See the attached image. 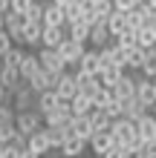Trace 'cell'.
Instances as JSON below:
<instances>
[{
    "label": "cell",
    "instance_id": "cell-1",
    "mask_svg": "<svg viewBox=\"0 0 156 158\" xmlns=\"http://www.w3.org/2000/svg\"><path fill=\"white\" fill-rule=\"evenodd\" d=\"M110 132H113V144H130L136 135H139V127H136V121H130V118H116L113 124H110Z\"/></svg>",
    "mask_w": 156,
    "mask_h": 158
},
{
    "label": "cell",
    "instance_id": "cell-2",
    "mask_svg": "<svg viewBox=\"0 0 156 158\" xmlns=\"http://www.w3.org/2000/svg\"><path fill=\"white\" fill-rule=\"evenodd\" d=\"M15 127H17V132H20V135H26V138H29L32 132L43 129V115L38 112V109H26V112H17Z\"/></svg>",
    "mask_w": 156,
    "mask_h": 158
},
{
    "label": "cell",
    "instance_id": "cell-3",
    "mask_svg": "<svg viewBox=\"0 0 156 158\" xmlns=\"http://www.w3.org/2000/svg\"><path fill=\"white\" fill-rule=\"evenodd\" d=\"M58 52H61V58L67 60V69H72V72H75V69H78L81 55L87 52V46H84V43H78V40H72V38H67V40L58 46Z\"/></svg>",
    "mask_w": 156,
    "mask_h": 158
},
{
    "label": "cell",
    "instance_id": "cell-4",
    "mask_svg": "<svg viewBox=\"0 0 156 158\" xmlns=\"http://www.w3.org/2000/svg\"><path fill=\"white\" fill-rule=\"evenodd\" d=\"M55 92H58V98L61 101H72L78 95V81H75V72H61L58 81H55Z\"/></svg>",
    "mask_w": 156,
    "mask_h": 158
},
{
    "label": "cell",
    "instance_id": "cell-5",
    "mask_svg": "<svg viewBox=\"0 0 156 158\" xmlns=\"http://www.w3.org/2000/svg\"><path fill=\"white\" fill-rule=\"evenodd\" d=\"M38 58H41V66L47 69V72H55V75L67 72V60L61 58V52H58V49H47V46H41Z\"/></svg>",
    "mask_w": 156,
    "mask_h": 158
},
{
    "label": "cell",
    "instance_id": "cell-6",
    "mask_svg": "<svg viewBox=\"0 0 156 158\" xmlns=\"http://www.w3.org/2000/svg\"><path fill=\"white\" fill-rule=\"evenodd\" d=\"M69 121H72V106L69 101H61L49 115H43V127H69Z\"/></svg>",
    "mask_w": 156,
    "mask_h": 158
},
{
    "label": "cell",
    "instance_id": "cell-7",
    "mask_svg": "<svg viewBox=\"0 0 156 158\" xmlns=\"http://www.w3.org/2000/svg\"><path fill=\"white\" fill-rule=\"evenodd\" d=\"M35 101H38V95L32 92L29 83H23L20 89H15V92H12V106H15V112H26V109H35Z\"/></svg>",
    "mask_w": 156,
    "mask_h": 158
},
{
    "label": "cell",
    "instance_id": "cell-8",
    "mask_svg": "<svg viewBox=\"0 0 156 158\" xmlns=\"http://www.w3.org/2000/svg\"><path fill=\"white\" fill-rule=\"evenodd\" d=\"M0 83L9 89V92H15V89H20L23 86V75H20V69L17 66H9V63H0Z\"/></svg>",
    "mask_w": 156,
    "mask_h": 158
},
{
    "label": "cell",
    "instance_id": "cell-9",
    "mask_svg": "<svg viewBox=\"0 0 156 158\" xmlns=\"http://www.w3.org/2000/svg\"><path fill=\"white\" fill-rule=\"evenodd\" d=\"M75 72H87V75H98L101 72V52L98 49H87L78 60V69Z\"/></svg>",
    "mask_w": 156,
    "mask_h": 158
},
{
    "label": "cell",
    "instance_id": "cell-10",
    "mask_svg": "<svg viewBox=\"0 0 156 158\" xmlns=\"http://www.w3.org/2000/svg\"><path fill=\"white\" fill-rule=\"evenodd\" d=\"M110 43H113V35L107 29V20H98L93 29H90V46H93V49H104Z\"/></svg>",
    "mask_w": 156,
    "mask_h": 158
},
{
    "label": "cell",
    "instance_id": "cell-11",
    "mask_svg": "<svg viewBox=\"0 0 156 158\" xmlns=\"http://www.w3.org/2000/svg\"><path fill=\"white\" fill-rule=\"evenodd\" d=\"M26 150H32V152H38L41 158L52 152V144H49V138H47V127L38 129V132H32L29 138H26Z\"/></svg>",
    "mask_w": 156,
    "mask_h": 158
},
{
    "label": "cell",
    "instance_id": "cell-12",
    "mask_svg": "<svg viewBox=\"0 0 156 158\" xmlns=\"http://www.w3.org/2000/svg\"><path fill=\"white\" fill-rule=\"evenodd\" d=\"M43 26H67V12H64V6L49 0V3L43 6Z\"/></svg>",
    "mask_w": 156,
    "mask_h": 158
},
{
    "label": "cell",
    "instance_id": "cell-13",
    "mask_svg": "<svg viewBox=\"0 0 156 158\" xmlns=\"http://www.w3.org/2000/svg\"><path fill=\"white\" fill-rule=\"evenodd\" d=\"M64 40H67V26H43L41 46H47V49H58Z\"/></svg>",
    "mask_w": 156,
    "mask_h": 158
},
{
    "label": "cell",
    "instance_id": "cell-14",
    "mask_svg": "<svg viewBox=\"0 0 156 158\" xmlns=\"http://www.w3.org/2000/svg\"><path fill=\"white\" fill-rule=\"evenodd\" d=\"M110 147H113V132H110V129H96L93 138H90V150L101 158V155L110 150Z\"/></svg>",
    "mask_w": 156,
    "mask_h": 158
},
{
    "label": "cell",
    "instance_id": "cell-15",
    "mask_svg": "<svg viewBox=\"0 0 156 158\" xmlns=\"http://www.w3.org/2000/svg\"><path fill=\"white\" fill-rule=\"evenodd\" d=\"M148 112H150V106L145 104V101H139V98H127V101H122V115L130 118V121H139L142 115H148Z\"/></svg>",
    "mask_w": 156,
    "mask_h": 158
},
{
    "label": "cell",
    "instance_id": "cell-16",
    "mask_svg": "<svg viewBox=\"0 0 156 158\" xmlns=\"http://www.w3.org/2000/svg\"><path fill=\"white\" fill-rule=\"evenodd\" d=\"M69 132L72 135H78V138H84V141L90 144V138H93V124H90V118L87 115H72V121H69Z\"/></svg>",
    "mask_w": 156,
    "mask_h": 158
},
{
    "label": "cell",
    "instance_id": "cell-17",
    "mask_svg": "<svg viewBox=\"0 0 156 158\" xmlns=\"http://www.w3.org/2000/svg\"><path fill=\"white\" fill-rule=\"evenodd\" d=\"M61 104V98H58V92L55 89H47V92H38V101H35V109H38L41 115H49L55 106Z\"/></svg>",
    "mask_w": 156,
    "mask_h": 158
},
{
    "label": "cell",
    "instance_id": "cell-18",
    "mask_svg": "<svg viewBox=\"0 0 156 158\" xmlns=\"http://www.w3.org/2000/svg\"><path fill=\"white\" fill-rule=\"evenodd\" d=\"M87 147H90V144L84 141V138H78V135H69L67 141L61 144V155H67V158H81Z\"/></svg>",
    "mask_w": 156,
    "mask_h": 158
},
{
    "label": "cell",
    "instance_id": "cell-19",
    "mask_svg": "<svg viewBox=\"0 0 156 158\" xmlns=\"http://www.w3.org/2000/svg\"><path fill=\"white\" fill-rule=\"evenodd\" d=\"M55 81H58V75H55V72H47V69H41L38 75H35V78L29 81V86H32V92H35V95H38V92L55 89Z\"/></svg>",
    "mask_w": 156,
    "mask_h": 158
},
{
    "label": "cell",
    "instance_id": "cell-20",
    "mask_svg": "<svg viewBox=\"0 0 156 158\" xmlns=\"http://www.w3.org/2000/svg\"><path fill=\"white\" fill-rule=\"evenodd\" d=\"M41 40H43V23H29L26 20V26H23V46L35 49V46H41Z\"/></svg>",
    "mask_w": 156,
    "mask_h": 158
},
{
    "label": "cell",
    "instance_id": "cell-21",
    "mask_svg": "<svg viewBox=\"0 0 156 158\" xmlns=\"http://www.w3.org/2000/svg\"><path fill=\"white\" fill-rule=\"evenodd\" d=\"M41 69H43V66H41V58H38L35 52H26V58H23V63H20V75H23V81L29 83Z\"/></svg>",
    "mask_w": 156,
    "mask_h": 158
},
{
    "label": "cell",
    "instance_id": "cell-22",
    "mask_svg": "<svg viewBox=\"0 0 156 158\" xmlns=\"http://www.w3.org/2000/svg\"><path fill=\"white\" fill-rule=\"evenodd\" d=\"M113 92H116V98L118 101H127V98H136V78L133 75H127L124 72V78L113 86Z\"/></svg>",
    "mask_w": 156,
    "mask_h": 158
},
{
    "label": "cell",
    "instance_id": "cell-23",
    "mask_svg": "<svg viewBox=\"0 0 156 158\" xmlns=\"http://www.w3.org/2000/svg\"><path fill=\"white\" fill-rule=\"evenodd\" d=\"M136 98L139 101H145L148 106H153V101H156V92H153V83H150V78H136Z\"/></svg>",
    "mask_w": 156,
    "mask_h": 158
},
{
    "label": "cell",
    "instance_id": "cell-24",
    "mask_svg": "<svg viewBox=\"0 0 156 158\" xmlns=\"http://www.w3.org/2000/svg\"><path fill=\"white\" fill-rule=\"evenodd\" d=\"M124 72H127V69H122V66H107V69L98 72L96 78H98V83H101V86H110V89H113L116 83L124 78Z\"/></svg>",
    "mask_w": 156,
    "mask_h": 158
},
{
    "label": "cell",
    "instance_id": "cell-25",
    "mask_svg": "<svg viewBox=\"0 0 156 158\" xmlns=\"http://www.w3.org/2000/svg\"><path fill=\"white\" fill-rule=\"evenodd\" d=\"M90 29L93 26L90 23H84V20H78V23H69L67 26V38H72V40H78V43H90Z\"/></svg>",
    "mask_w": 156,
    "mask_h": 158
},
{
    "label": "cell",
    "instance_id": "cell-26",
    "mask_svg": "<svg viewBox=\"0 0 156 158\" xmlns=\"http://www.w3.org/2000/svg\"><path fill=\"white\" fill-rule=\"evenodd\" d=\"M136 127H139V135L145 138V141H153V138H156V115L153 112L142 115L139 121H136Z\"/></svg>",
    "mask_w": 156,
    "mask_h": 158
},
{
    "label": "cell",
    "instance_id": "cell-27",
    "mask_svg": "<svg viewBox=\"0 0 156 158\" xmlns=\"http://www.w3.org/2000/svg\"><path fill=\"white\" fill-rule=\"evenodd\" d=\"M69 106H72V115H90L96 109V101L90 95H81V92H78V95L69 101Z\"/></svg>",
    "mask_w": 156,
    "mask_h": 158
},
{
    "label": "cell",
    "instance_id": "cell-28",
    "mask_svg": "<svg viewBox=\"0 0 156 158\" xmlns=\"http://www.w3.org/2000/svg\"><path fill=\"white\" fill-rule=\"evenodd\" d=\"M107 29H110L113 38H116V35H122L124 29H130V23H127V12H118V9H116V12L107 17Z\"/></svg>",
    "mask_w": 156,
    "mask_h": 158
},
{
    "label": "cell",
    "instance_id": "cell-29",
    "mask_svg": "<svg viewBox=\"0 0 156 158\" xmlns=\"http://www.w3.org/2000/svg\"><path fill=\"white\" fill-rule=\"evenodd\" d=\"M72 132H69V127H47V138H49V144H52V150H61V144L67 141Z\"/></svg>",
    "mask_w": 156,
    "mask_h": 158
},
{
    "label": "cell",
    "instance_id": "cell-30",
    "mask_svg": "<svg viewBox=\"0 0 156 158\" xmlns=\"http://www.w3.org/2000/svg\"><path fill=\"white\" fill-rule=\"evenodd\" d=\"M145 55H148V49H142V46L124 49V60H127V69H142V63H145Z\"/></svg>",
    "mask_w": 156,
    "mask_h": 158
},
{
    "label": "cell",
    "instance_id": "cell-31",
    "mask_svg": "<svg viewBox=\"0 0 156 158\" xmlns=\"http://www.w3.org/2000/svg\"><path fill=\"white\" fill-rule=\"evenodd\" d=\"M136 46H142V49H153V46H156V29H150V26L136 29Z\"/></svg>",
    "mask_w": 156,
    "mask_h": 158
},
{
    "label": "cell",
    "instance_id": "cell-32",
    "mask_svg": "<svg viewBox=\"0 0 156 158\" xmlns=\"http://www.w3.org/2000/svg\"><path fill=\"white\" fill-rule=\"evenodd\" d=\"M87 118H90V124H93V129H110V124H113V118H110L104 109H98V106H96Z\"/></svg>",
    "mask_w": 156,
    "mask_h": 158
},
{
    "label": "cell",
    "instance_id": "cell-33",
    "mask_svg": "<svg viewBox=\"0 0 156 158\" xmlns=\"http://www.w3.org/2000/svg\"><path fill=\"white\" fill-rule=\"evenodd\" d=\"M142 75L145 78H153L156 75V46H153V49H148V55H145V63H142Z\"/></svg>",
    "mask_w": 156,
    "mask_h": 158
},
{
    "label": "cell",
    "instance_id": "cell-34",
    "mask_svg": "<svg viewBox=\"0 0 156 158\" xmlns=\"http://www.w3.org/2000/svg\"><path fill=\"white\" fill-rule=\"evenodd\" d=\"M113 43L122 46V49H133V46H136V29H124L122 35H116V38H113Z\"/></svg>",
    "mask_w": 156,
    "mask_h": 158
},
{
    "label": "cell",
    "instance_id": "cell-35",
    "mask_svg": "<svg viewBox=\"0 0 156 158\" xmlns=\"http://www.w3.org/2000/svg\"><path fill=\"white\" fill-rule=\"evenodd\" d=\"M64 12H67V26H69V23H78L81 17H84V9H81V3H78V0L67 3V6H64Z\"/></svg>",
    "mask_w": 156,
    "mask_h": 158
},
{
    "label": "cell",
    "instance_id": "cell-36",
    "mask_svg": "<svg viewBox=\"0 0 156 158\" xmlns=\"http://www.w3.org/2000/svg\"><path fill=\"white\" fill-rule=\"evenodd\" d=\"M23 58H26V52L20 49V46H15V49H12V52H9L6 58H3V63H9V66H17V69H20Z\"/></svg>",
    "mask_w": 156,
    "mask_h": 158
},
{
    "label": "cell",
    "instance_id": "cell-37",
    "mask_svg": "<svg viewBox=\"0 0 156 158\" xmlns=\"http://www.w3.org/2000/svg\"><path fill=\"white\" fill-rule=\"evenodd\" d=\"M26 20H29V23H43V3H41V0L32 3V9L26 12Z\"/></svg>",
    "mask_w": 156,
    "mask_h": 158
},
{
    "label": "cell",
    "instance_id": "cell-38",
    "mask_svg": "<svg viewBox=\"0 0 156 158\" xmlns=\"http://www.w3.org/2000/svg\"><path fill=\"white\" fill-rule=\"evenodd\" d=\"M101 109H104V112H107L110 118H113V121H116V118H122V101H118V98H110Z\"/></svg>",
    "mask_w": 156,
    "mask_h": 158
},
{
    "label": "cell",
    "instance_id": "cell-39",
    "mask_svg": "<svg viewBox=\"0 0 156 158\" xmlns=\"http://www.w3.org/2000/svg\"><path fill=\"white\" fill-rule=\"evenodd\" d=\"M12 49H15V40H12V35L3 29V32H0V58H6Z\"/></svg>",
    "mask_w": 156,
    "mask_h": 158
},
{
    "label": "cell",
    "instance_id": "cell-40",
    "mask_svg": "<svg viewBox=\"0 0 156 158\" xmlns=\"http://www.w3.org/2000/svg\"><path fill=\"white\" fill-rule=\"evenodd\" d=\"M15 135H17V127L15 124H3V127H0V144H12Z\"/></svg>",
    "mask_w": 156,
    "mask_h": 158
},
{
    "label": "cell",
    "instance_id": "cell-41",
    "mask_svg": "<svg viewBox=\"0 0 156 158\" xmlns=\"http://www.w3.org/2000/svg\"><path fill=\"white\" fill-rule=\"evenodd\" d=\"M142 3H148V0H113V6L118 12H133V9H139Z\"/></svg>",
    "mask_w": 156,
    "mask_h": 158
},
{
    "label": "cell",
    "instance_id": "cell-42",
    "mask_svg": "<svg viewBox=\"0 0 156 158\" xmlns=\"http://www.w3.org/2000/svg\"><path fill=\"white\" fill-rule=\"evenodd\" d=\"M101 158H130V152H127V147H124V144H113Z\"/></svg>",
    "mask_w": 156,
    "mask_h": 158
},
{
    "label": "cell",
    "instance_id": "cell-43",
    "mask_svg": "<svg viewBox=\"0 0 156 158\" xmlns=\"http://www.w3.org/2000/svg\"><path fill=\"white\" fill-rule=\"evenodd\" d=\"M15 118H17L15 106H6V104H0V127H3V124H15Z\"/></svg>",
    "mask_w": 156,
    "mask_h": 158
},
{
    "label": "cell",
    "instance_id": "cell-44",
    "mask_svg": "<svg viewBox=\"0 0 156 158\" xmlns=\"http://www.w3.org/2000/svg\"><path fill=\"white\" fill-rule=\"evenodd\" d=\"M127 23H130V29H142L145 26V17L139 9H133V12H127Z\"/></svg>",
    "mask_w": 156,
    "mask_h": 158
},
{
    "label": "cell",
    "instance_id": "cell-45",
    "mask_svg": "<svg viewBox=\"0 0 156 158\" xmlns=\"http://www.w3.org/2000/svg\"><path fill=\"white\" fill-rule=\"evenodd\" d=\"M32 3L35 0H12V12H17V15H26L32 9Z\"/></svg>",
    "mask_w": 156,
    "mask_h": 158
},
{
    "label": "cell",
    "instance_id": "cell-46",
    "mask_svg": "<svg viewBox=\"0 0 156 158\" xmlns=\"http://www.w3.org/2000/svg\"><path fill=\"white\" fill-rule=\"evenodd\" d=\"M23 150H17L15 144H3V158H20Z\"/></svg>",
    "mask_w": 156,
    "mask_h": 158
},
{
    "label": "cell",
    "instance_id": "cell-47",
    "mask_svg": "<svg viewBox=\"0 0 156 158\" xmlns=\"http://www.w3.org/2000/svg\"><path fill=\"white\" fill-rule=\"evenodd\" d=\"M133 158H156V152L150 150V144H145L142 150H136V152H133Z\"/></svg>",
    "mask_w": 156,
    "mask_h": 158
},
{
    "label": "cell",
    "instance_id": "cell-48",
    "mask_svg": "<svg viewBox=\"0 0 156 158\" xmlns=\"http://www.w3.org/2000/svg\"><path fill=\"white\" fill-rule=\"evenodd\" d=\"M78 3H81L84 12H96V3H98V0H78Z\"/></svg>",
    "mask_w": 156,
    "mask_h": 158
},
{
    "label": "cell",
    "instance_id": "cell-49",
    "mask_svg": "<svg viewBox=\"0 0 156 158\" xmlns=\"http://www.w3.org/2000/svg\"><path fill=\"white\" fill-rule=\"evenodd\" d=\"M9 9H12V0H0V15H6Z\"/></svg>",
    "mask_w": 156,
    "mask_h": 158
},
{
    "label": "cell",
    "instance_id": "cell-50",
    "mask_svg": "<svg viewBox=\"0 0 156 158\" xmlns=\"http://www.w3.org/2000/svg\"><path fill=\"white\" fill-rule=\"evenodd\" d=\"M20 158H41V155H38V152H32V150H23Z\"/></svg>",
    "mask_w": 156,
    "mask_h": 158
},
{
    "label": "cell",
    "instance_id": "cell-51",
    "mask_svg": "<svg viewBox=\"0 0 156 158\" xmlns=\"http://www.w3.org/2000/svg\"><path fill=\"white\" fill-rule=\"evenodd\" d=\"M6 95H9V89L3 86V83H0V104H6Z\"/></svg>",
    "mask_w": 156,
    "mask_h": 158
},
{
    "label": "cell",
    "instance_id": "cell-52",
    "mask_svg": "<svg viewBox=\"0 0 156 158\" xmlns=\"http://www.w3.org/2000/svg\"><path fill=\"white\" fill-rule=\"evenodd\" d=\"M3 29H6V17L0 15V32H3Z\"/></svg>",
    "mask_w": 156,
    "mask_h": 158
},
{
    "label": "cell",
    "instance_id": "cell-53",
    "mask_svg": "<svg viewBox=\"0 0 156 158\" xmlns=\"http://www.w3.org/2000/svg\"><path fill=\"white\" fill-rule=\"evenodd\" d=\"M55 3H58V6H67V3H72V0H55Z\"/></svg>",
    "mask_w": 156,
    "mask_h": 158
},
{
    "label": "cell",
    "instance_id": "cell-54",
    "mask_svg": "<svg viewBox=\"0 0 156 158\" xmlns=\"http://www.w3.org/2000/svg\"><path fill=\"white\" fill-rule=\"evenodd\" d=\"M148 144H150V150H153V152H156V138H153V141H148Z\"/></svg>",
    "mask_w": 156,
    "mask_h": 158
},
{
    "label": "cell",
    "instance_id": "cell-55",
    "mask_svg": "<svg viewBox=\"0 0 156 158\" xmlns=\"http://www.w3.org/2000/svg\"><path fill=\"white\" fill-rule=\"evenodd\" d=\"M150 83H153V92H156V75H153V78H150Z\"/></svg>",
    "mask_w": 156,
    "mask_h": 158
},
{
    "label": "cell",
    "instance_id": "cell-56",
    "mask_svg": "<svg viewBox=\"0 0 156 158\" xmlns=\"http://www.w3.org/2000/svg\"><path fill=\"white\" fill-rule=\"evenodd\" d=\"M148 6H153V9H156V0H148Z\"/></svg>",
    "mask_w": 156,
    "mask_h": 158
},
{
    "label": "cell",
    "instance_id": "cell-57",
    "mask_svg": "<svg viewBox=\"0 0 156 158\" xmlns=\"http://www.w3.org/2000/svg\"><path fill=\"white\" fill-rule=\"evenodd\" d=\"M150 112H153V115H156V101H153V106H150Z\"/></svg>",
    "mask_w": 156,
    "mask_h": 158
},
{
    "label": "cell",
    "instance_id": "cell-58",
    "mask_svg": "<svg viewBox=\"0 0 156 158\" xmlns=\"http://www.w3.org/2000/svg\"><path fill=\"white\" fill-rule=\"evenodd\" d=\"M0 158H3V144H0Z\"/></svg>",
    "mask_w": 156,
    "mask_h": 158
},
{
    "label": "cell",
    "instance_id": "cell-59",
    "mask_svg": "<svg viewBox=\"0 0 156 158\" xmlns=\"http://www.w3.org/2000/svg\"><path fill=\"white\" fill-rule=\"evenodd\" d=\"M0 63H3V58H0Z\"/></svg>",
    "mask_w": 156,
    "mask_h": 158
},
{
    "label": "cell",
    "instance_id": "cell-60",
    "mask_svg": "<svg viewBox=\"0 0 156 158\" xmlns=\"http://www.w3.org/2000/svg\"><path fill=\"white\" fill-rule=\"evenodd\" d=\"M61 158H67V155H61Z\"/></svg>",
    "mask_w": 156,
    "mask_h": 158
}]
</instances>
